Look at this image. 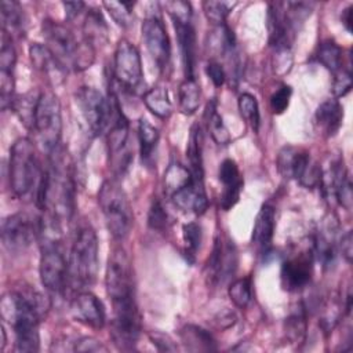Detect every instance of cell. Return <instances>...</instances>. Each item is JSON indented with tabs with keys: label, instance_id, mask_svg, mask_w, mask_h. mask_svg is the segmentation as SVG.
Returning a JSON list of instances; mask_svg holds the SVG:
<instances>
[{
	"label": "cell",
	"instance_id": "obj_8",
	"mask_svg": "<svg viewBox=\"0 0 353 353\" xmlns=\"http://www.w3.org/2000/svg\"><path fill=\"white\" fill-rule=\"evenodd\" d=\"M76 103L94 137L103 134L109 128L119 106L114 95L108 99L98 90L87 85L77 90Z\"/></svg>",
	"mask_w": 353,
	"mask_h": 353
},
{
	"label": "cell",
	"instance_id": "obj_4",
	"mask_svg": "<svg viewBox=\"0 0 353 353\" xmlns=\"http://www.w3.org/2000/svg\"><path fill=\"white\" fill-rule=\"evenodd\" d=\"M313 4L305 1H273L268 6L269 44L276 52L290 51L299 26L310 15Z\"/></svg>",
	"mask_w": 353,
	"mask_h": 353
},
{
	"label": "cell",
	"instance_id": "obj_35",
	"mask_svg": "<svg viewBox=\"0 0 353 353\" xmlns=\"http://www.w3.org/2000/svg\"><path fill=\"white\" fill-rule=\"evenodd\" d=\"M201 90L196 77L185 79L179 84L178 98H179V109L183 114H192L199 109L200 105Z\"/></svg>",
	"mask_w": 353,
	"mask_h": 353
},
{
	"label": "cell",
	"instance_id": "obj_26",
	"mask_svg": "<svg viewBox=\"0 0 353 353\" xmlns=\"http://www.w3.org/2000/svg\"><path fill=\"white\" fill-rule=\"evenodd\" d=\"M274 228H276V210L270 204H263L254 221V228L251 234L252 244H255L262 251L269 248L274 234Z\"/></svg>",
	"mask_w": 353,
	"mask_h": 353
},
{
	"label": "cell",
	"instance_id": "obj_22",
	"mask_svg": "<svg viewBox=\"0 0 353 353\" xmlns=\"http://www.w3.org/2000/svg\"><path fill=\"white\" fill-rule=\"evenodd\" d=\"M178 46L181 51L185 79L194 77L196 63H197V41H196V30L190 22L175 21L172 19Z\"/></svg>",
	"mask_w": 353,
	"mask_h": 353
},
{
	"label": "cell",
	"instance_id": "obj_38",
	"mask_svg": "<svg viewBox=\"0 0 353 353\" xmlns=\"http://www.w3.org/2000/svg\"><path fill=\"white\" fill-rule=\"evenodd\" d=\"M316 58L332 73H336L342 68V48L332 39H325L319 44Z\"/></svg>",
	"mask_w": 353,
	"mask_h": 353
},
{
	"label": "cell",
	"instance_id": "obj_32",
	"mask_svg": "<svg viewBox=\"0 0 353 353\" xmlns=\"http://www.w3.org/2000/svg\"><path fill=\"white\" fill-rule=\"evenodd\" d=\"M40 92L36 91H29L22 95L14 97L11 102V110L15 112V114L19 117L21 123L26 127L33 130V123H34V113H36V106L39 101Z\"/></svg>",
	"mask_w": 353,
	"mask_h": 353
},
{
	"label": "cell",
	"instance_id": "obj_19",
	"mask_svg": "<svg viewBox=\"0 0 353 353\" xmlns=\"http://www.w3.org/2000/svg\"><path fill=\"white\" fill-rule=\"evenodd\" d=\"M313 258L312 251H305L288 256L281 263L280 281L285 291L295 292L309 284L313 273Z\"/></svg>",
	"mask_w": 353,
	"mask_h": 353
},
{
	"label": "cell",
	"instance_id": "obj_12",
	"mask_svg": "<svg viewBox=\"0 0 353 353\" xmlns=\"http://www.w3.org/2000/svg\"><path fill=\"white\" fill-rule=\"evenodd\" d=\"M39 273L41 284L54 294L65 291L69 283V263L57 240H46L41 245Z\"/></svg>",
	"mask_w": 353,
	"mask_h": 353
},
{
	"label": "cell",
	"instance_id": "obj_13",
	"mask_svg": "<svg viewBox=\"0 0 353 353\" xmlns=\"http://www.w3.org/2000/svg\"><path fill=\"white\" fill-rule=\"evenodd\" d=\"M40 219L28 212H15L4 218L1 223V241L8 252H23L41 233Z\"/></svg>",
	"mask_w": 353,
	"mask_h": 353
},
{
	"label": "cell",
	"instance_id": "obj_28",
	"mask_svg": "<svg viewBox=\"0 0 353 353\" xmlns=\"http://www.w3.org/2000/svg\"><path fill=\"white\" fill-rule=\"evenodd\" d=\"M203 135L197 124L190 128L188 145H186V159L188 168L196 182H204V168H203Z\"/></svg>",
	"mask_w": 353,
	"mask_h": 353
},
{
	"label": "cell",
	"instance_id": "obj_20",
	"mask_svg": "<svg viewBox=\"0 0 353 353\" xmlns=\"http://www.w3.org/2000/svg\"><path fill=\"white\" fill-rule=\"evenodd\" d=\"M70 313L79 323L101 330L106 321V312L102 301L90 291H80L70 301Z\"/></svg>",
	"mask_w": 353,
	"mask_h": 353
},
{
	"label": "cell",
	"instance_id": "obj_5",
	"mask_svg": "<svg viewBox=\"0 0 353 353\" xmlns=\"http://www.w3.org/2000/svg\"><path fill=\"white\" fill-rule=\"evenodd\" d=\"M41 168L34 143L29 138L17 139L10 149L8 182L17 197H25L37 190Z\"/></svg>",
	"mask_w": 353,
	"mask_h": 353
},
{
	"label": "cell",
	"instance_id": "obj_49",
	"mask_svg": "<svg viewBox=\"0 0 353 353\" xmlns=\"http://www.w3.org/2000/svg\"><path fill=\"white\" fill-rule=\"evenodd\" d=\"M292 95V88L287 84L277 88L270 97V109L274 114H281L287 110L290 105V99Z\"/></svg>",
	"mask_w": 353,
	"mask_h": 353
},
{
	"label": "cell",
	"instance_id": "obj_39",
	"mask_svg": "<svg viewBox=\"0 0 353 353\" xmlns=\"http://www.w3.org/2000/svg\"><path fill=\"white\" fill-rule=\"evenodd\" d=\"M190 182H193V176L188 167L179 163H172L168 165L164 174V190L170 197Z\"/></svg>",
	"mask_w": 353,
	"mask_h": 353
},
{
	"label": "cell",
	"instance_id": "obj_10",
	"mask_svg": "<svg viewBox=\"0 0 353 353\" xmlns=\"http://www.w3.org/2000/svg\"><path fill=\"white\" fill-rule=\"evenodd\" d=\"M277 170L283 178L296 179L305 188H316L323 181L320 165L302 148L284 146L277 154Z\"/></svg>",
	"mask_w": 353,
	"mask_h": 353
},
{
	"label": "cell",
	"instance_id": "obj_7",
	"mask_svg": "<svg viewBox=\"0 0 353 353\" xmlns=\"http://www.w3.org/2000/svg\"><path fill=\"white\" fill-rule=\"evenodd\" d=\"M98 203L109 233L116 240H124L134 225V214L120 183L114 179L103 181L98 190Z\"/></svg>",
	"mask_w": 353,
	"mask_h": 353
},
{
	"label": "cell",
	"instance_id": "obj_46",
	"mask_svg": "<svg viewBox=\"0 0 353 353\" xmlns=\"http://www.w3.org/2000/svg\"><path fill=\"white\" fill-rule=\"evenodd\" d=\"M15 62H17V52L12 46L11 37L3 32L1 50H0V70L14 72Z\"/></svg>",
	"mask_w": 353,
	"mask_h": 353
},
{
	"label": "cell",
	"instance_id": "obj_51",
	"mask_svg": "<svg viewBox=\"0 0 353 353\" xmlns=\"http://www.w3.org/2000/svg\"><path fill=\"white\" fill-rule=\"evenodd\" d=\"M334 84H332V91L336 98L345 97L350 88H352V73L350 69H343L341 68L336 73H334Z\"/></svg>",
	"mask_w": 353,
	"mask_h": 353
},
{
	"label": "cell",
	"instance_id": "obj_2",
	"mask_svg": "<svg viewBox=\"0 0 353 353\" xmlns=\"http://www.w3.org/2000/svg\"><path fill=\"white\" fill-rule=\"evenodd\" d=\"M50 307L47 296L34 288L8 291L1 296L0 310L15 335V350L34 353L40 347L39 324Z\"/></svg>",
	"mask_w": 353,
	"mask_h": 353
},
{
	"label": "cell",
	"instance_id": "obj_37",
	"mask_svg": "<svg viewBox=\"0 0 353 353\" xmlns=\"http://www.w3.org/2000/svg\"><path fill=\"white\" fill-rule=\"evenodd\" d=\"M83 32H84V41H87L92 47H94V44L102 43L106 40L108 26L105 23L102 14L98 10L91 8L87 12Z\"/></svg>",
	"mask_w": 353,
	"mask_h": 353
},
{
	"label": "cell",
	"instance_id": "obj_34",
	"mask_svg": "<svg viewBox=\"0 0 353 353\" xmlns=\"http://www.w3.org/2000/svg\"><path fill=\"white\" fill-rule=\"evenodd\" d=\"M138 139H139V152H141L142 161L148 163L152 159L153 152L157 148V143L160 139V132H159L157 127H154L145 117H141L139 123H138Z\"/></svg>",
	"mask_w": 353,
	"mask_h": 353
},
{
	"label": "cell",
	"instance_id": "obj_18",
	"mask_svg": "<svg viewBox=\"0 0 353 353\" xmlns=\"http://www.w3.org/2000/svg\"><path fill=\"white\" fill-rule=\"evenodd\" d=\"M108 152L116 172L123 174L131 163V150L128 148V121L119 106L108 132Z\"/></svg>",
	"mask_w": 353,
	"mask_h": 353
},
{
	"label": "cell",
	"instance_id": "obj_43",
	"mask_svg": "<svg viewBox=\"0 0 353 353\" xmlns=\"http://www.w3.org/2000/svg\"><path fill=\"white\" fill-rule=\"evenodd\" d=\"M228 294H229V298H230V301L233 302L234 306H237L240 309H244L252 298V280H251V277L247 276V277H241V279L234 280L229 285Z\"/></svg>",
	"mask_w": 353,
	"mask_h": 353
},
{
	"label": "cell",
	"instance_id": "obj_31",
	"mask_svg": "<svg viewBox=\"0 0 353 353\" xmlns=\"http://www.w3.org/2000/svg\"><path fill=\"white\" fill-rule=\"evenodd\" d=\"M338 243H335L334 234H328L325 230H319L313 239V256L321 263L324 269H330L336 259Z\"/></svg>",
	"mask_w": 353,
	"mask_h": 353
},
{
	"label": "cell",
	"instance_id": "obj_6",
	"mask_svg": "<svg viewBox=\"0 0 353 353\" xmlns=\"http://www.w3.org/2000/svg\"><path fill=\"white\" fill-rule=\"evenodd\" d=\"M69 283L74 288L91 287L98 276V239L91 226L79 229L69 254Z\"/></svg>",
	"mask_w": 353,
	"mask_h": 353
},
{
	"label": "cell",
	"instance_id": "obj_53",
	"mask_svg": "<svg viewBox=\"0 0 353 353\" xmlns=\"http://www.w3.org/2000/svg\"><path fill=\"white\" fill-rule=\"evenodd\" d=\"M205 73L215 87H222L226 81V72L223 66L216 61H210L205 66Z\"/></svg>",
	"mask_w": 353,
	"mask_h": 353
},
{
	"label": "cell",
	"instance_id": "obj_16",
	"mask_svg": "<svg viewBox=\"0 0 353 353\" xmlns=\"http://www.w3.org/2000/svg\"><path fill=\"white\" fill-rule=\"evenodd\" d=\"M113 76L120 85L130 90L138 88L142 83L143 70L141 54L138 48L127 39H121L116 46Z\"/></svg>",
	"mask_w": 353,
	"mask_h": 353
},
{
	"label": "cell",
	"instance_id": "obj_27",
	"mask_svg": "<svg viewBox=\"0 0 353 353\" xmlns=\"http://www.w3.org/2000/svg\"><path fill=\"white\" fill-rule=\"evenodd\" d=\"M29 55L33 66L54 83H57V79H62L63 74L68 72L58 62V59L52 55L46 44L43 46L39 43H32L29 47Z\"/></svg>",
	"mask_w": 353,
	"mask_h": 353
},
{
	"label": "cell",
	"instance_id": "obj_14",
	"mask_svg": "<svg viewBox=\"0 0 353 353\" xmlns=\"http://www.w3.org/2000/svg\"><path fill=\"white\" fill-rule=\"evenodd\" d=\"M105 285L112 302L135 296L131 261L127 251L120 245L114 247L109 255Z\"/></svg>",
	"mask_w": 353,
	"mask_h": 353
},
{
	"label": "cell",
	"instance_id": "obj_56",
	"mask_svg": "<svg viewBox=\"0 0 353 353\" xmlns=\"http://www.w3.org/2000/svg\"><path fill=\"white\" fill-rule=\"evenodd\" d=\"M62 6L65 8V15H66L68 21L74 19L85 7V4L83 1H63Z\"/></svg>",
	"mask_w": 353,
	"mask_h": 353
},
{
	"label": "cell",
	"instance_id": "obj_47",
	"mask_svg": "<svg viewBox=\"0 0 353 353\" xmlns=\"http://www.w3.org/2000/svg\"><path fill=\"white\" fill-rule=\"evenodd\" d=\"M14 72L0 70V102L3 110L11 106V102L14 99Z\"/></svg>",
	"mask_w": 353,
	"mask_h": 353
},
{
	"label": "cell",
	"instance_id": "obj_9",
	"mask_svg": "<svg viewBox=\"0 0 353 353\" xmlns=\"http://www.w3.org/2000/svg\"><path fill=\"white\" fill-rule=\"evenodd\" d=\"M33 131L48 153L59 146L62 135L61 102L51 91L40 92L34 113Z\"/></svg>",
	"mask_w": 353,
	"mask_h": 353
},
{
	"label": "cell",
	"instance_id": "obj_57",
	"mask_svg": "<svg viewBox=\"0 0 353 353\" xmlns=\"http://www.w3.org/2000/svg\"><path fill=\"white\" fill-rule=\"evenodd\" d=\"M341 21H342L343 26L346 28V30L352 32V6H347L346 8L342 10Z\"/></svg>",
	"mask_w": 353,
	"mask_h": 353
},
{
	"label": "cell",
	"instance_id": "obj_1",
	"mask_svg": "<svg viewBox=\"0 0 353 353\" xmlns=\"http://www.w3.org/2000/svg\"><path fill=\"white\" fill-rule=\"evenodd\" d=\"M50 154V165L43 171L36 190V204L47 214L48 226L55 232L74 214L76 188L72 163L63 149L58 146Z\"/></svg>",
	"mask_w": 353,
	"mask_h": 353
},
{
	"label": "cell",
	"instance_id": "obj_25",
	"mask_svg": "<svg viewBox=\"0 0 353 353\" xmlns=\"http://www.w3.org/2000/svg\"><path fill=\"white\" fill-rule=\"evenodd\" d=\"M314 121L317 128L325 137L336 135L343 121V106L336 98L325 99L316 109Z\"/></svg>",
	"mask_w": 353,
	"mask_h": 353
},
{
	"label": "cell",
	"instance_id": "obj_41",
	"mask_svg": "<svg viewBox=\"0 0 353 353\" xmlns=\"http://www.w3.org/2000/svg\"><path fill=\"white\" fill-rule=\"evenodd\" d=\"M237 106H239V112L240 116L244 119V121L247 124H250V127L256 132L259 130V124H261V114H259V105L258 101L254 95L248 94V92H243L239 97L237 101Z\"/></svg>",
	"mask_w": 353,
	"mask_h": 353
},
{
	"label": "cell",
	"instance_id": "obj_15",
	"mask_svg": "<svg viewBox=\"0 0 353 353\" xmlns=\"http://www.w3.org/2000/svg\"><path fill=\"white\" fill-rule=\"evenodd\" d=\"M237 268V250L234 243L221 232L214 239L212 251L205 265L208 283L216 285L232 277Z\"/></svg>",
	"mask_w": 353,
	"mask_h": 353
},
{
	"label": "cell",
	"instance_id": "obj_50",
	"mask_svg": "<svg viewBox=\"0 0 353 353\" xmlns=\"http://www.w3.org/2000/svg\"><path fill=\"white\" fill-rule=\"evenodd\" d=\"M165 8L171 17V19L175 21H183L190 22L192 21V6L188 1H167Z\"/></svg>",
	"mask_w": 353,
	"mask_h": 353
},
{
	"label": "cell",
	"instance_id": "obj_30",
	"mask_svg": "<svg viewBox=\"0 0 353 353\" xmlns=\"http://www.w3.org/2000/svg\"><path fill=\"white\" fill-rule=\"evenodd\" d=\"M1 10V29L10 37L12 34H21L25 30V14L19 3L14 0H3L0 4Z\"/></svg>",
	"mask_w": 353,
	"mask_h": 353
},
{
	"label": "cell",
	"instance_id": "obj_55",
	"mask_svg": "<svg viewBox=\"0 0 353 353\" xmlns=\"http://www.w3.org/2000/svg\"><path fill=\"white\" fill-rule=\"evenodd\" d=\"M338 250L341 251L342 256L346 259V262H352L353 256V237H352V230H347L345 234L341 236L338 241Z\"/></svg>",
	"mask_w": 353,
	"mask_h": 353
},
{
	"label": "cell",
	"instance_id": "obj_29",
	"mask_svg": "<svg viewBox=\"0 0 353 353\" xmlns=\"http://www.w3.org/2000/svg\"><path fill=\"white\" fill-rule=\"evenodd\" d=\"M182 343L186 346L190 352H212L216 350V343L214 336L210 334V331L194 325V324H186L181 332Z\"/></svg>",
	"mask_w": 353,
	"mask_h": 353
},
{
	"label": "cell",
	"instance_id": "obj_45",
	"mask_svg": "<svg viewBox=\"0 0 353 353\" xmlns=\"http://www.w3.org/2000/svg\"><path fill=\"white\" fill-rule=\"evenodd\" d=\"M201 6H203V11H204L207 19L218 26V25L225 23L228 15L234 8L236 3L208 0V1H203Z\"/></svg>",
	"mask_w": 353,
	"mask_h": 353
},
{
	"label": "cell",
	"instance_id": "obj_17",
	"mask_svg": "<svg viewBox=\"0 0 353 353\" xmlns=\"http://www.w3.org/2000/svg\"><path fill=\"white\" fill-rule=\"evenodd\" d=\"M141 30L143 43L153 62L159 69L167 68L171 57V44L163 19L157 14H150L142 22Z\"/></svg>",
	"mask_w": 353,
	"mask_h": 353
},
{
	"label": "cell",
	"instance_id": "obj_40",
	"mask_svg": "<svg viewBox=\"0 0 353 353\" xmlns=\"http://www.w3.org/2000/svg\"><path fill=\"white\" fill-rule=\"evenodd\" d=\"M307 321L306 310L302 303H298L296 307L285 319V334L291 342H302L306 335Z\"/></svg>",
	"mask_w": 353,
	"mask_h": 353
},
{
	"label": "cell",
	"instance_id": "obj_42",
	"mask_svg": "<svg viewBox=\"0 0 353 353\" xmlns=\"http://www.w3.org/2000/svg\"><path fill=\"white\" fill-rule=\"evenodd\" d=\"M102 6L119 26L128 28L132 25L134 1H103Z\"/></svg>",
	"mask_w": 353,
	"mask_h": 353
},
{
	"label": "cell",
	"instance_id": "obj_11",
	"mask_svg": "<svg viewBox=\"0 0 353 353\" xmlns=\"http://www.w3.org/2000/svg\"><path fill=\"white\" fill-rule=\"evenodd\" d=\"M113 319L110 323V336L113 343L121 350H131L141 335V313L135 296L112 302Z\"/></svg>",
	"mask_w": 353,
	"mask_h": 353
},
{
	"label": "cell",
	"instance_id": "obj_21",
	"mask_svg": "<svg viewBox=\"0 0 353 353\" xmlns=\"http://www.w3.org/2000/svg\"><path fill=\"white\" fill-rule=\"evenodd\" d=\"M218 176L223 185L219 204L223 211H229L237 204L240 192L243 189V179L236 161L232 159H225L219 165Z\"/></svg>",
	"mask_w": 353,
	"mask_h": 353
},
{
	"label": "cell",
	"instance_id": "obj_48",
	"mask_svg": "<svg viewBox=\"0 0 353 353\" xmlns=\"http://www.w3.org/2000/svg\"><path fill=\"white\" fill-rule=\"evenodd\" d=\"M168 223V215L160 200H153L148 212V225L153 230H164Z\"/></svg>",
	"mask_w": 353,
	"mask_h": 353
},
{
	"label": "cell",
	"instance_id": "obj_36",
	"mask_svg": "<svg viewBox=\"0 0 353 353\" xmlns=\"http://www.w3.org/2000/svg\"><path fill=\"white\" fill-rule=\"evenodd\" d=\"M143 102L146 108L157 117L167 119L171 114L172 105L168 92L164 87H152L143 94Z\"/></svg>",
	"mask_w": 353,
	"mask_h": 353
},
{
	"label": "cell",
	"instance_id": "obj_54",
	"mask_svg": "<svg viewBox=\"0 0 353 353\" xmlns=\"http://www.w3.org/2000/svg\"><path fill=\"white\" fill-rule=\"evenodd\" d=\"M149 339L152 343L160 350V352H175L176 345L172 342V339L161 332H150Z\"/></svg>",
	"mask_w": 353,
	"mask_h": 353
},
{
	"label": "cell",
	"instance_id": "obj_23",
	"mask_svg": "<svg viewBox=\"0 0 353 353\" xmlns=\"http://www.w3.org/2000/svg\"><path fill=\"white\" fill-rule=\"evenodd\" d=\"M172 203L185 212L204 214L208 208V197L204 189V182H190L171 196Z\"/></svg>",
	"mask_w": 353,
	"mask_h": 353
},
{
	"label": "cell",
	"instance_id": "obj_44",
	"mask_svg": "<svg viewBox=\"0 0 353 353\" xmlns=\"http://www.w3.org/2000/svg\"><path fill=\"white\" fill-rule=\"evenodd\" d=\"M182 239L185 243V254L190 262H193L197 250L200 248L203 240V230L200 223L197 222H188L182 226Z\"/></svg>",
	"mask_w": 353,
	"mask_h": 353
},
{
	"label": "cell",
	"instance_id": "obj_33",
	"mask_svg": "<svg viewBox=\"0 0 353 353\" xmlns=\"http://www.w3.org/2000/svg\"><path fill=\"white\" fill-rule=\"evenodd\" d=\"M204 120L207 124V130L211 134L212 139L218 145H228L230 142V134L229 130L226 128L222 116L216 110V101L211 99L204 112Z\"/></svg>",
	"mask_w": 353,
	"mask_h": 353
},
{
	"label": "cell",
	"instance_id": "obj_52",
	"mask_svg": "<svg viewBox=\"0 0 353 353\" xmlns=\"http://www.w3.org/2000/svg\"><path fill=\"white\" fill-rule=\"evenodd\" d=\"M74 352H106V346L92 336H80L73 342Z\"/></svg>",
	"mask_w": 353,
	"mask_h": 353
},
{
	"label": "cell",
	"instance_id": "obj_3",
	"mask_svg": "<svg viewBox=\"0 0 353 353\" xmlns=\"http://www.w3.org/2000/svg\"><path fill=\"white\" fill-rule=\"evenodd\" d=\"M41 32L46 46L66 70H83L94 62V47L87 41L79 43L66 25L44 19Z\"/></svg>",
	"mask_w": 353,
	"mask_h": 353
},
{
	"label": "cell",
	"instance_id": "obj_24",
	"mask_svg": "<svg viewBox=\"0 0 353 353\" xmlns=\"http://www.w3.org/2000/svg\"><path fill=\"white\" fill-rule=\"evenodd\" d=\"M328 190L336 199L339 205H342L347 211L352 210V203H353L352 179L342 160L335 161L330 170Z\"/></svg>",
	"mask_w": 353,
	"mask_h": 353
}]
</instances>
